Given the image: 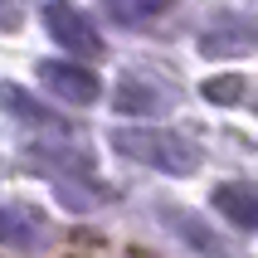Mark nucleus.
<instances>
[{"label":"nucleus","mask_w":258,"mask_h":258,"mask_svg":"<svg viewBox=\"0 0 258 258\" xmlns=\"http://www.w3.org/2000/svg\"><path fill=\"white\" fill-rule=\"evenodd\" d=\"M107 15H112V25H146V20H156L175 5V0H102Z\"/></svg>","instance_id":"8"},{"label":"nucleus","mask_w":258,"mask_h":258,"mask_svg":"<svg viewBox=\"0 0 258 258\" xmlns=\"http://www.w3.org/2000/svg\"><path fill=\"white\" fill-rule=\"evenodd\" d=\"M258 49V20L253 15H219L215 25H205L200 54L205 58H244Z\"/></svg>","instance_id":"3"},{"label":"nucleus","mask_w":258,"mask_h":258,"mask_svg":"<svg viewBox=\"0 0 258 258\" xmlns=\"http://www.w3.org/2000/svg\"><path fill=\"white\" fill-rule=\"evenodd\" d=\"M215 210L229 219L234 229L253 234L258 229V185H248V180H224V185H215Z\"/></svg>","instance_id":"7"},{"label":"nucleus","mask_w":258,"mask_h":258,"mask_svg":"<svg viewBox=\"0 0 258 258\" xmlns=\"http://www.w3.org/2000/svg\"><path fill=\"white\" fill-rule=\"evenodd\" d=\"M175 102V93L166 83H156V78H142V73H122V83L112 88V107L117 112H127V117H156V112H166Z\"/></svg>","instance_id":"5"},{"label":"nucleus","mask_w":258,"mask_h":258,"mask_svg":"<svg viewBox=\"0 0 258 258\" xmlns=\"http://www.w3.org/2000/svg\"><path fill=\"white\" fill-rule=\"evenodd\" d=\"M44 239H49V219H44L39 210H29V205H0V244L5 248L29 253V248H39Z\"/></svg>","instance_id":"6"},{"label":"nucleus","mask_w":258,"mask_h":258,"mask_svg":"<svg viewBox=\"0 0 258 258\" xmlns=\"http://www.w3.org/2000/svg\"><path fill=\"white\" fill-rule=\"evenodd\" d=\"M44 29L69 49V58H98L102 54V39H98V29H93V20L73 0H49L44 5Z\"/></svg>","instance_id":"2"},{"label":"nucleus","mask_w":258,"mask_h":258,"mask_svg":"<svg viewBox=\"0 0 258 258\" xmlns=\"http://www.w3.org/2000/svg\"><path fill=\"white\" fill-rule=\"evenodd\" d=\"M0 102L10 107L20 122H34V127H58V117L44 107V102H34V98H25L20 88H0Z\"/></svg>","instance_id":"9"},{"label":"nucleus","mask_w":258,"mask_h":258,"mask_svg":"<svg viewBox=\"0 0 258 258\" xmlns=\"http://www.w3.org/2000/svg\"><path fill=\"white\" fill-rule=\"evenodd\" d=\"M25 25V0H0V29H20Z\"/></svg>","instance_id":"11"},{"label":"nucleus","mask_w":258,"mask_h":258,"mask_svg":"<svg viewBox=\"0 0 258 258\" xmlns=\"http://www.w3.org/2000/svg\"><path fill=\"white\" fill-rule=\"evenodd\" d=\"M205 93H210L215 102H239V98H244V78H239V73L215 78V83H205Z\"/></svg>","instance_id":"10"},{"label":"nucleus","mask_w":258,"mask_h":258,"mask_svg":"<svg viewBox=\"0 0 258 258\" xmlns=\"http://www.w3.org/2000/svg\"><path fill=\"white\" fill-rule=\"evenodd\" d=\"M34 73H39V83L49 88V93H58L63 102H78V107L102 93V88H98V73L83 69L78 58H44Z\"/></svg>","instance_id":"4"},{"label":"nucleus","mask_w":258,"mask_h":258,"mask_svg":"<svg viewBox=\"0 0 258 258\" xmlns=\"http://www.w3.org/2000/svg\"><path fill=\"white\" fill-rule=\"evenodd\" d=\"M112 151H122L127 161H142L151 171H166V175H190L200 166L195 142H185L171 127H117L112 132Z\"/></svg>","instance_id":"1"}]
</instances>
